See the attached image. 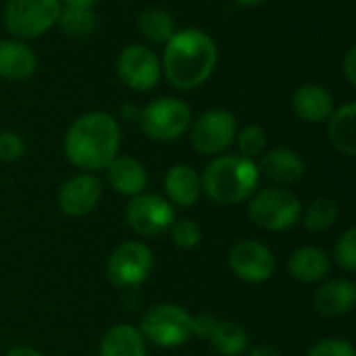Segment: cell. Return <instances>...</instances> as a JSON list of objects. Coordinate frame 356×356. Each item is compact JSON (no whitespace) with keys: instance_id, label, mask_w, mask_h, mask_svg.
Listing matches in <instances>:
<instances>
[{"instance_id":"e575fe53","label":"cell","mask_w":356,"mask_h":356,"mask_svg":"<svg viewBox=\"0 0 356 356\" xmlns=\"http://www.w3.org/2000/svg\"><path fill=\"white\" fill-rule=\"evenodd\" d=\"M6 356H42L38 350H33V348H27V346H17V348H13L10 353Z\"/></svg>"},{"instance_id":"5bb4252c","label":"cell","mask_w":356,"mask_h":356,"mask_svg":"<svg viewBox=\"0 0 356 356\" xmlns=\"http://www.w3.org/2000/svg\"><path fill=\"white\" fill-rule=\"evenodd\" d=\"M292 108L300 121L323 123L336 111L334 96L327 88L317 83H302L292 96Z\"/></svg>"},{"instance_id":"30bf717a","label":"cell","mask_w":356,"mask_h":356,"mask_svg":"<svg viewBox=\"0 0 356 356\" xmlns=\"http://www.w3.org/2000/svg\"><path fill=\"white\" fill-rule=\"evenodd\" d=\"M117 75L134 92H150L163 77L159 54L144 44H129L117 56Z\"/></svg>"},{"instance_id":"d590c367","label":"cell","mask_w":356,"mask_h":356,"mask_svg":"<svg viewBox=\"0 0 356 356\" xmlns=\"http://www.w3.org/2000/svg\"><path fill=\"white\" fill-rule=\"evenodd\" d=\"M250 356H282L277 350H273V348H269V346H259V348H254Z\"/></svg>"},{"instance_id":"d6a6232c","label":"cell","mask_w":356,"mask_h":356,"mask_svg":"<svg viewBox=\"0 0 356 356\" xmlns=\"http://www.w3.org/2000/svg\"><path fill=\"white\" fill-rule=\"evenodd\" d=\"M344 77L346 81L355 88L356 86V48L350 46L346 56H344Z\"/></svg>"},{"instance_id":"ac0fdd59","label":"cell","mask_w":356,"mask_h":356,"mask_svg":"<svg viewBox=\"0 0 356 356\" xmlns=\"http://www.w3.org/2000/svg\"><path fill=\"white\" fill-rule=\"evenodd\" d=\"M356 305V284L350 280H332L315 294V307L325 317H342Z\"/></svg>"},{"instance_id":"9c48e42d","label":"cell","mask_w":356,"mask_h":356,"mask_svg":"<svg viewBox=\"0 0 356 356\" xmlns=\"http://www.w3.org/2000/svg\"><path fill=\"white\" fill-rule=\"evenodd\" d=\"M154 267L152 250L142 242H123L119 244L106 263V275L115 288L129 290L142 286Z\"/></svg>"},{"instance_id":"6da1fadb","label":"cell","mask_w":356,"mask_h":356,"mask_svg":"<svg viewBox=\"0 0 356 356\" xmlns=\"http://www.w3.org/2000/svg\"><path fill=\"white\" fill-rule=\"evenodd\" d=\"M219 50L215 40L198 29L186 27L171 35L161 58L163 75L175 90H196L215 73Z\"/></svg>"},{"instance_id":"83f0119b","label":"cell","mask_w":356,"mask_h":356,"mask_svg":"<svg viewBox=\"0 0 356 356\" xmlns=\"http://www.w3.org/2000/svg\"><path fill=\"white\" fill-rule=\"evenodd\" d=\"M334 257H336V263H338L344 271L355 273L356 271V229L355 227L346 229V234L340 238V242L336 244Z\"/></svg>"},{"instance_id":"7a4b0ae2","label":"cell","mask_w":356,"mask_h":356,"mask_svg":"<svg viewBox=\"0 0 356 356\" xmlns=\"http://www.w3.org/2000/svg\"><path fill=\"white\" fill-rule=\"evenodd\" d=\"M121 129L113 115L92 111L77 117L65 136V154L83 171H102L119 154Z\"/></svg>"},{"instance_id":"484cf974","label":"cell","mask_w":356,"mask_h":356,"mask_svg":"<svg viewBox=\"0 0 356 356\" xmlns=\"http://www.w3.org/2000/svg\"><path fill=\"white\" fill-rule=\"evenodd\" d=\"M338 215H340V209H338V204L334 200L319 198V200L309 204L307 213L300 215V219H302V225L309 232H325L336 223Z\"/></svg>"},{"instance_id":"52a82bcc","label":"cell","mask_w":356,"mask_h":356,"mask_svg":"<svg viewBox=\"0 0 356 356\" xmlns=\"http://www.w3.org/2000/svg\"><path fill=\"white\" fill-rule=\"evenodd\" d=\"M140 334L161 348H177L192 336V315L177 305H156L144 313Z\"/></svg>"},{"instance_id":"44dd1931","label":"cell","mask_w":356,"mask_h":356,"mask_svg":"<svg viewBox=\"0 0 356 356\" xmlns=\"http://www.w3.org/2000/svg\"><path fill=\"white\" fill-rule=\"evenodd\" d=\"M330 269H332L330 257L323 250L313 248V246L298 248L288 261L290 275L298 282H305V284L321 282L330 273Z\"/></svg>"},{"instance_id":"e0dca14e","label":"cell","mask_w":356,"mask_h":356,"mask_svg":"<svg viewBox=\"0 0 356 356\" xmlns=\"http://www.w3.org/2000/svg\"><path fill=\"white\" fill-rule=\"evenodd\" d=\"M259 171L265 173L271 181L288 186L305 175V161L290 148H273L263 152Z\"/></svg>"},{"instance_id":"9a60e30c","label":"cell","mask_w":356,"mask_h":356,"mask_svg":"<svg viewBox=\"0 0 356 356\" xmlns=\"http://www.w3.org/2000/svg\"><path fill=\"white\" fill-rule=\"evenodd\" d=\"M38 69V54L23 40H0V77L8 81L29 79Z\"/></svg>"},{"instance_id":"7c38bea8","label":"cell","mask_w":356,"mask_h":356,"mask_svg":"<svg viewBox=\"0 0 356 356\" xmlns=\"http://www.w3.org/2000/svg\"><path fill=\"white\" fill-rule=\"evenodd\" d=\"M229 267L240 280L248 284H263L273 277L275 259H273V252L265 244L246 240L232 248Z\"/></svg>"},{"instance_id":"8d00e7d4","label":"cell","mask_w":356,"mask_h":356,"mask_svg":"<svg viewBox=\"0 0 356 356\" xmlns=\"http://www.w3.org/2000/svg\"><path fill=\"white\" fill-rule=\"evenodd\" d=\"M238 2L244 6H259V4H265L267 0H238Z\"/></svg>"},{"instance_id":"ba28073f","label":"cell","mask_w":356,"mask_h":356,"mask_svg":"<svg viewBox=\"0 0 356 356\" xmlns=\"http://www.w3.org/2000/svg\"><path fill=\"white\" fill-rule=\"evenodd\" d=\"M238 134L236 115L227 108H211L202 113L190 125V142L196 152L207 156L223 154L234 142Z\"/></svg>"},{"instance_id":"4316f807","label":"cell","mask_w":356,"mask_h":356,"mask_svg":"<svg viewBox=\"0 0 356 356\" xmlns=\"http://www.w3.org/2000/svg\"><path fill=\"white\" fill-rule=\"evenodd\" d=\"M236 142L240 148V156L254 161L257 156H263V152L267 148V134L261 125L250 123L236 134Z\"/></svg>"},{"instance_id":"2e32d148","label":"cell","mask_w":356,"mask_h":356,"mask_svg":"<svg viewBox=\"0 0 356 356\" xmlns=\"http://www.w3.org/2000/svg\"><path fill=\"white\" fill-rule=\"evenodd\" d=\"M106 177L111 188L123 196H138L146 190L148 173L140 161L134 156H115L106 167Z\"/></svg>"},{"instance_id":"4dcf8cb0","label":"cell","mask_w":356,"mask_h":356,"mask_svg":"<svg viewBox=\"0 0 356 356\" xmlns=\"http://www.w3.org/2000/svg\"><path fill=\"white\" fill-rule=\"evenodd\" d=\"M25 152L23 138L15 131H0V161L15 163Z\"/></svg>"},{"instance_id":"f1b7e54d","label":"cell","mask_w":356,"mask_h":356,"mask_svg":"<svg viewBox=\"0 0 356 356\" xmlns=\"http://www.w3.org/2000/svg\"><path fill=\"white\" fill-rule=\"evenodd\" d=\"M171 236H173V242L179 248H194L202 240V229H200V225L196 221L184 219V221L171 225Z\"/></svg>"},{"instance_id":"4fadbf2b","label":"cell","mask_w":356,"mask_h":356,"mask_svg":"<svg viewBox=\"0 0 356 356\" xmlns=\"http://www.w3.org/2000/svg\"><path fill=\"white\" fill-rule=\"evenodd\" d=\"M102 196V184L92 173H81L69 177L58 190V207L69 217H83L92 213Z\"/></svg>"},{"instance_id":"cb8c5ba5","label":"cell","mask_w":356,"mask_h":356,"mask_svg":"<svg viewBox=\"0 0 356 356\" xmlns=\"http://www.w3.org/2000/svg\"><path fill=\"white\" fill-rule=\"evenodd\" d=\"M138 25H140L142 35L152 44H167L171 35L177 31L173 17L165 8H146L140 15Z\"/></svg>"},{"instance_id":"7402d4cb","label":"cell","mask_w":356,"mask_h":356,"mask_svg":"<svg viewBox=\"0 0 356 356\" xmlns=\"http://www.w3.org/2000/svg\"><path fill=\"white\" fill-rule=\"evenodd\" d=\"M100 356H146V340L134 325H115L100 342Z\"/></svg>"},{"instance_id":"ffe728a7","label":"cell","mask_w":356,"mask_h":356,"mask_svg":"<svg viewBox=\"0 0 356 356\" xmlns=\"http://www.w3.org/2000/svg\"><path fill=\"white\" fill-rule=\"evenodd\" d=\"M327 136L332 146L344 154L355 156L356 154V104L346 102L344 106L336 108L332 117L327 119Z\"/></svg>"},{"instance_id":"8992f818","label":"cell","mask_w":356,"mask_h":356,"mask_svg":"<svg viewBox=\"0 0 356 356\" xmlns=\"http://www.w3.org/2000/svg\"><path fill=\"white\" fill-rule=\"evenodd\" d=\"M142 131L156 142H173L192 125V108L179 98H156L140 111Z\"/></svg>"},{"instance_id":"d4e9b609","label":"cell","mask_w":356,"mask_h":356,"mask_svg":"<svg viewBox=\"0 0 356 356\" xmlns=\"http://www.w3.org/2000/svg\"><path fill=\"white\" fill-rule=\"evenodd\" d=\"M56 25L65 35L71 38H86L96 29V17L92 8H73V6H63Z\"/></svg>"},{"instance_id":"d6986e66","label":"cell","mask_w":356,"mask_h":356,"mask_svg":"<svg viewBox=\"0 0 356 356\" xmlns=\"http://www.w3.org/2000/svg\"><path fill=\"white\" fill-rule=\"evenodd\" d=\"M165 190L173 204L192 207L202 192L200 175L190 165H173L165 175Z\"/></svg>"},{"instance_id":"f546056e","label":"cell","mask_w":356,"mask_h":356,"mask_svg":"<svg viewBox=\"0 0 356 356\" xmlns=\"http://www.w3.org/2000/svg\"><path fill=\"white\" fill-rule=\"evenodd\" d=\"M307 356H356L355 346L342 338H325L317 342Z\"/></svg>"},{"instance_id":"836d02e7","label":"cell","mask_w":356,"mask_h":356,"mask_svg":"<svg viewBox=\"0 0 356 356\" xmlns=\"http://www.w3.org/2000/svg\"><path fill=\"white\" fill-rule=\"evenodd\" d=\"M63 6H73V8H94L98 0H60Z\"/></svg>"},{"instance_id":"5b68a950","label":"cell","mask_w":356,"mask_h":356,"mask_svg":"<svg viewBox=\"0 0 356 356\" xmlns=\"http://www.w3.org/2000/svg\"><path fill=\"white\" fill-rule=\"evenodd\" d=\"M302 215L300 200L284 188H267L259 194H252L248 204V217L254 225L267 232H286L292 229Z\"/></svg>"},{"instance_id":"277c9868","label":"cell","mask_w":356,"mask_h":356,"mask_svg":"<svg viewBox=\"0 0 356 356\" xmlns=\"http://www.w3.org/2000/svg\"><path fill=\"white\" fill-rule=\"evenodd\" d=\"M60 0H6L4 25L15 40H33L50 31L60 15Z\"/></svg>"},{"instance_id":"1f68e13d","label":"cell","mask_w":356,"mask_h":356,"mask_svg":"<svg viewBox=\"0 0 356 356\" xmlns=\"http://www.w3.org/2000/svg\"><path fill=\"white\" fill-rule=\"evenodd\" d=\"M217 319L213 315L200 313L196 317H192V336H200V338H211L213 330L217 327Z\"/></svg>"},{"instance_id":"3957f363","label":"cell","mask_w":356,"mask_h":356,"mask_svg":"<svg viewBox=\"0 0 356 356\" xmlns=\"http://www.w3.org/2000/svg\"><path fill=\"white\" fill-rule=\"evenodd\" d=\"M259 181V165L240 154L215 156L200 177L202 192L219 204H238L250 198Z\"/></svg>"},{"instance_id":"603a6c76","label":"cell","mask_w":356,"mask_h":356,"mask_svg":"<svg viewBox=\"0 0 356 356\" xmlns=\"http://www.w3.org/2000/svg\"><path fill=\"white\" fill-rule=\"evenodd\" d=\"M209 340L215 353L221 356H240L248 348L246 332L232 321H219Z\"/></svg>"},{"instance_id":"8fae6325","label":"cell","mask_w":356,"mask_h":356,"mask_svg":"<svg viewBox=\"0 0 356 356\" xmlns=\"http://www.w3.org/2000/svg\"><path fill=\"white\" fill-rule=\"evenodd\" d=\"M129 227L140 236H159L175 223V211L169 200L156 194H138L125 211Z\"/></svg>"}]
</instances>
